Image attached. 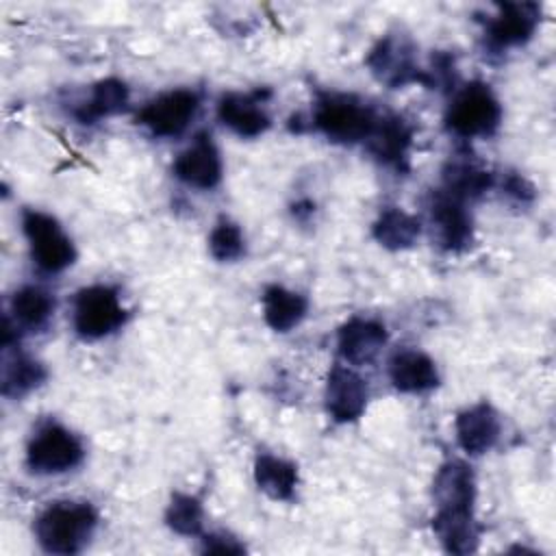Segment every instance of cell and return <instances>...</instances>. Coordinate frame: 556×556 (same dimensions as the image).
Masks as SVG:
<instances>
[{"label": "cell", "instance_id": "obj_25", "mask_svg": "<svg viewBox=\"0 0 556 556\" xmlns=\"http://www.w3.org/2000/svg\"><path fill=\"white\" fill-rule=\"evenodd\" d=\"M126 104H128V87L117 78H106L93 85L89 98L80 109V119L93 122L106 115H115L122 109H126Z\"/></svg>", "mask_w": 556, "mask_h": 556}, {"label": "cell", "instance_id": "obj_13", "mask_svg": "<svg viewBox=\"0 0 556 556\" xmlns=\"http://www.w3.org/2000/svg\"><path fill=\"white\" fill-rule=\"evenodd\" d=\"M539 24V7L532 2H510L500 4L497 13L486 24L489 39L500 46H521L526 43Z\"/></svg>", "mask_w": 556, "mask_h": 556}, {"label": "cell", "instance_id": "obj_12", "mask_svg": "<svg viewBox=\"0 0 556 556\" xmlns=\"http://www.w3.org/2000/svg\"><path fill=\"white\" fill-rule=\"evenodd\" d=\"M454 430H456L458 445L467 454L480 456L497 443L502 424H500V417L493 410V406L486 402H480V404H473V406L465 408L463 413H458V417L454 421Z\"/></svg>", "mask_w": 556, "mask_h": 556}, {"label": "cell", "instance_id": "obj_20", "mask_svg": "<svg viewBox=\"0 0 556 556\" xmlns=\"http://www.w3.org/2000/svg\"><path fill=\"white\" fill-rule=\"evenodd\" d=\"M254 480L269 497L291 500L298 484V469L276 454H258L254 460Z\"/></svg>", "mask_w": 556, "mask_h": 556}, {"label": "cell", "instance_id": "obj_29", "mask_svg": "<svg viewBox=\"0 0 556 556\" xmlns=\"http://www.w3.org/2000/svg\"><path fill=\"white\" fill-rule=\"evenodd\" d=\"M204 549L206 552H217V554H230V552H241L243 547L235 543V539L228 536H206L204 539Z\"/></svg>", "mask_w": 556, "mask_h": 556}, {"label": "cell", "instance_id": "obj_22", "mask_svg": "<svg viewBox=\"0 0 556 556\" xmlns=\"http://www.w3.org/2000/svg\"><path fill=\"white\" fill-rule=\"evenodd\" d=\"M54 311V298L41 287H22L11 298V315L15 328L37 330L48 324Z\"/></svg>", "mask_w": 556, "mask_h": 556}, {"label": "cell", "instance_id": "obj_7", "mask_svg": "<svg viewBox=\"0 0 556 556\" xmlns=\"http://www.w3.org/2000/svg\"><path fill=\"white\" fill-rule=\"evenodd\" d=\"M198 106L200 98L195 91L172 89L146 102V106L137 113V122L154 137H176L195 117Z\"/></svg>", "mask_w": 556, "mask_h": 556}, {"label": "cell", "instance_id": "obj_8", "mask_svg": "<svg viewBox=\"0 0 556 556\" xmlns=\"http://www.w3.org/2000/svg\"><path fill=\"white\" fill-rule=\"evenodd\" d=\"M367 384L348 365H334L326 382V410L339 421L348 424L358 419L367 408Z\"/></svg>", "mask_w": 556, "mask_h": 556}, {"label": "cell", "instance_id": "obj_1", "mask_svg": "<svg viewBox=\"0 0 556 556\" xmlns=\"http://www.w3.org/2000/svg\"><path fill=\"white\" fill-rule=\"evenodd\" d=\"M96 523L98 515L91 504L56 502L37 517L35 536L50 554H76L87 545Z\"/></svg>", "mask_w": 556, "mask_h": 556}, {"label": "cell", "instance_id": "obj_27", "mask_svg": "<svg viewBox=\"0 0 556 556\" xmlns=\"http://www.w3.org/2000/svg\"><path fill=\"white\" fill-rule=\"evenodd\" d=\"M208 250H211L213 258H217L222 263H232L243 256L245 237L237 224L222 219L215 224V228L208 235Z\"/></svg>", "mask_w": 556, "mask_h": 556}, {"label": "cell", "instance_id": "obj_21", "mask_svg": "<svg viewBox=\"0 0 556 556\" xmlns=\"http://www.w3.org/2000/svg\"><path fill=\"white\" fill-rule=\"evenodd\" d=\"M419 232H421L419 219L397 206L384 208L374 224L376 241L389 250L410 248L419 239Z\"/></svg>", "mask_w": 556, "mask_h": 556}, {"label": "cell", "instance_id": "obj_6", "mask_svg": "<svg viewBox=\"0 0 556 556\" xmlns=\"http://www.w3.org/2000/svg\"><path fill=\"white\" fill-rule=\"evenodd\" d=\"M126 311L115 289L106 285H91L76 293L72 324L83 339H102L122 328Z\"/></svg>", "mask_w": 556, "mask_h": 556}, {"label": "cell", "instance_id": "obj_18", "mask_svg": "<svg viewBox=\"0 0 556 556\" xmlns=\"http://www.w3.org/2000/svg\"><path fill=\"white\" fill-rule=\"evenodd\" d=\"M432 530L441 545L452 554H469L478 545L473 510H437Z\"/></svg>", "mask_w": 556, "mask_h": 556}, {"label": "cell", "instance_id": "obj_19", "mask_svg": "<svg viewBox=\"0 0 556 556\" xmlns=\"http://www.w3.org/2000/svg\"><path fill=\"white\" fill-rule=\"evenodd\" d=\"M306 308L308 304L304 295L289 291L280 285H271L263 293V315L267 326L276 332H289L291 328H295L304 319Z\"/></svg>", "mask_w": 556, "mask_h": 556}, {"label": "cell", "instance_id": "obj_23", "mask_svg": "<svg viewBox=\"0 0 556 556\" xmlns=\"http://www.w3.org/2000/svg\"><path fill=\"white\" fill-rule=\"evenodd\" d=\"M371 143V152L384 163H397L406 156L410 146V128L400 117L378 119L371 135L367 137Z\"/></svg>", "mask_w": 556, "mask_h": 556}, {"label": "cell", "instance_id": "obj_2", "mask_svg": "<svg viewBox=\"0 0 556 556\" xmlns=\"http://www.w3.org/2000/svg\"><path fill=\"white\" fill-rule=\"evenodd\" d=\"M502 119V106L489 85L471 83L463 87L445 115L447 128L465 139L489 137L497 130Z\"/></svg>", "mask_w": 556, "mask_h": 556}, {"label": "cell", "instance_id": "obj_15", "mask_svg": "<svg viewBox=\"0 0 556 556\" xmlns=\"http://www.w3.org/2000/svg\"><path fill=\"white\" fill-rule=\"evenodd\" d=\"M389 378L397 391L421 393L439 384V369L434 361L421 350L404 348L391 356Z\"/></svg>", "mask_w": 556, "mask_h": 556}, {"label": "cell", "instance_id": "obj_9", "mask_svg": "<svg viewBox=\"0 0 556 556\" xmlns=\"http://www.w3.org/2000/svg\"><path fill=\"white\" fill-rule=\"evenodd\" d=\"M174 176L193 189H213L222 180L219 150L208 135H198L174 161Z\"/></svg>", "mask_w": 556, "mask_h": 556}, {"label": "cell", "instance_id": "obj_5", "mask_svg": "<svg viewBox=\"0 0 556 556\" xmlns=\"http://www.w3.org/2000/svg\"><path fill=\"white\" fill-rule=\"evenodd\" d=\"M22 228L30 245V256L39 269L59 274L74 263V243L52 215L28 208L22 215Z\"/></svg>", "mask_w": 556, "mask_h": 556}, {"label": "cell", "instance_id": "obj_14", "mask_svg": "<svg viewBox=\"0 0 556 556\" xmlns=\"http://www.w3.org/2000/svg\"><path fill=\"white\" fill-rule=\"evenodd\" d=\"M387 343V330L380 321L354 317L341 326L337 334V350L341 358L350 365L371 363L382 345Z\"/></svg>", "mask_w": 556, "mask_h": 556}, {"label": "cell", "instance_id": "obj_28", "mask_svg": "<svg viewBox=\"0 0 556 556\" xmlns=\"http://www.w3.org/2000/svg\"><path fill=\"white\" fill-rule=\"evenodd\" d=\"M202 506L195 497L191 495H174L172 504L167 506V513H165V521L172 530H176L178 534H198L202 530Z\"/></svg>", "mask_w": 556, "mask_h": 556}, {"label": "cell", "instance_id": "obj_4", "mask_svg": "<svg viewBox=\"0 0 556 556\" xmlns=\"http://www.w3.org/2000/svg\"><path fill=\"white\" fill-rule=\"evenodd\" d=\"M85 456L80 439L61 424H43L30 437L26 447V465L33 473L56 476L80 465Z\"/></svg>", "mask_w": 556, "mask_h": 556}, {"label": "cell", "instance_id": "obj_3", "mask_svg": "<svg viewBox=\"0 0 556 556\" xmlns=\"http://www.w3.org/2000/svg\"><path fill=\"white\" fill-rule=\"evenodd\" d=\"M378 117L361 100L343 93L324 96L313 113V124L332 141H361L367 139Z\"/></svg>", "mask_w": 556, "mask_h": 556}, {"label": "cell", "instance_id": "obj_24", "mask_svg": "<svg viewBox=\"0 0 556 556\" xmlns=\"http://www.w3.org/2000/svg\"><path fill=\"white\" fill-rule=\"evenodd\" d=\"M443 182L445 193L465 202L467 198H476L491 187V174L471 161H454L447 165Z\"/></svg>", "mask_w": 556, "mask_h": 556}, {"label": "cell", "instance_id": "obj_26", "mask_svg": "<svg viewBox=\"0 0 556 556\" xmlns=\"http://www.w3.org/2000/svg\"><path fill=\"white\" fill-rule=\"evenodd\" d=\"M43 378H46V371H43L41 363L33 361L24 354H15L13 358H9L4 363L2 393L11 395V397H20V395L33 391L35 387H39Z\"/></svg>", "mask_w": 556, "mask_h": 556}, {"label": "cell", "instance_id": "obj_10", "mask_svg": "<svg viewBox=\"0 0 556 556\" xmlns=\"http://www.w3.org/2000/svg\"><path fill=\"white\" fill-rule=\"evenodd\" d=\"M367 65L371 67L378 80L391 87H400L419 78V67L415 65L413 48L404 37L389 35L380 39L378 46L371 50Z\"/></svg>", "mask_w": 556, "mask_h": 556}, {"label": "cell", "instance_id": "obj_11", "mask_svg": "<svg viewBox=\"0 0 556 556\" xmlns=\"http://www.w3.org/2000/svg\"><path fill=\"white\" fill-rule=\"evenodd\" d=\"M430 219L443 250L458 252L471 243V217L463 200L439 191L430 206Z\"/></svg>", "mask_w": 556, "mask_h": 556}, {"label": "cell", "instance_id": "obj_16", "mask_svg": "<svg viewBox=\"0 0 556 556\" xmlns=\"http://www.w3.org/2000/svg\"><path fill=\"white\" fill-rule=\"evenodd\" d=\"M437 510H473L476 482L471 469L463 460H450L434 476Z\"/></svg>", "mask_w": 556, "mask_h": 556}, {"label": "cell", "instance_id": "obj_17", "mask_svg": "<svg viewBox=\"0 0 556 556\" xmlns=\"http://www.w3.org/2000/svg\"><path fill=\"white\" fill-rule=\"evenodd\" d=\"M217 115L239 137H258L269 128V115L252 93H226L217 104Z\"/></svg>", "mask_w": 556, "mask_h": 556}]
</instances>
